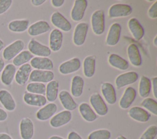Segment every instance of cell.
<instances>
[{
	"label": "cell",
	"mask_w": 157,
	"mask_h": 139,
	"mask_svg": "<svg viewBox=\"0 0 157 139\" xmlns=\"http://www.w3.org/2000/svg\"><path fill=\"white\" fill-rule=\"evenodd\" d=\"M25 43L22 40L18 39L15 40L4 48L2 51L3 59L6 61L13 59L17 54L23 51Z\"/></svg>",
	"instance_id": "6da1fadb"
},
{
	"label": "cell",
	"mask_w": 157,
	"mask_h": 139,
	"mask_svg": "<svg viewBox=\"0 0 157 139\" xmlns=\"http://www.w3.org/2000/svg\"><path fill=\"white\" fill-rule=\"evenodd\" d=\"M91 27L93 32L96 35L102 34L105 29V16L102 10L93 12L91 18Z\"/></svg>",
	"instance_id": "7a4b0ae2"
},
{
	"label": "cell",
	"mask_w": 157,
	"mask_h": 139,
	"mask_svg": "<svg viewBox=\"0 0 157 139\" xmlns=\"http://www.w3.org/2000/svg\"><path fill=\"white\" fill-rule=\"evenodd\" d=\"M90 102L96 113L99 116H105L108 113V107L102 97L99 93L93 94L90 98Z\"/></svg>",
	"instance_id": "3957f363"
},
{
	"label": "cell",
	"mask_w": 157,
	"mask_h": 139,
	"mask_svg": "<svg viewBox=\"0 0 157 139\" xmlns=\"http://www.w3.org/2000/svg\"><path fill=\"white\" fill-rule=\"evenodd\" d=\"M28 51L39 57H48L51 54V50L46 45H42L35 39H31L28 45Z\"/></svg>",
	"instance_id": "277c9868"
},
{
	"label": "cell",
	"mask_w": 157,
	"mask_h": 139,
	"mask_svg": "<svg viewBox=\"0 0 157 139\" xmlns=\"http://www.w3.org/2000/svg\"><path fill=\"white\" fill-rule=\"evenodd\" d=\"M132 7L125 4H115L112 5L109 10V17L112 18L124 17L131 14Z\"/></svg>",
	"instance_id": "5b68a950"
},
{
	"label": "cell",
	"mask_w": 157,
	"mask_h": 139,
	"mask_svg": "<svg viewBox=\"0 0 157 139\" xmlns=\"http://www.w3.org/2000/svg\"><path fill=\"white\" fill-rule=\"evenodd\" d=\"M54 78V73L51 70H34L31 71L29 79L31 82L49 83Z\"/></svg>",
	"instance_id": "8992f818"
},
{
	"label": "cell",
	"mask_w": 157,
	"mask_h": 139,
	"mask_svg": "<svg viewBox=\"0 0 157 139\" xmlns=\"http://www.w3.org/2000/svg\"><path fill=\"white\" fill-rule=\"evenodd\" d=\"M20 135L21 139H32L34 133V127L32 120L29 118L21 119L19 125Z\"/></svg>",
	"instance_id": "52a82bcc"
},
{
	"label": "cell",
	"mask_w": 157,
	"mask_h": 139,
	"mask_svg": "<svg viewBox=\"0 0 157 139\" xmlns=\"http://www.w3.org/2000/svg\"><path fill=\"white\" fill-rule=\"evenodd\" d=\"M88 30V25L87 23L82 22L77 24L73 35V42L75 45L81 46L85 43Z\"/></svg>",
	"instance_id": "ba28073f"
},
{
	"label": "cell",
	"mask_w": 157,
	"mask_h": 139,
	"mask_svg": "<svg viewBox=\"0 0 157 139\" xmlns=\"http://www.w3.org/2000/svg\"><path fill=\"white\" fill-rule=\"evenodd\" d=\"M71 118V112L68 110H64L54 115L50 121V124L52 127L58 128L69 123Z\"/></svg>",
	"instance_id": "9c48e42d"
},
{
	"label": "cell",
	"mask_w": 157,
	"mask_h": 139,
	"mask_svg": "<svg viewBox=\"0 0 157 139\" xmlns=\"http://www.w3.org/2000/svg\"><path fill=\"white\" fill-rule=\"evenodd\" d=\"M87 6L88 2L86 0H75L71 13L72 20L74 21H80L83 18Z\"/></svg>",
	"instance_id": "30bf717a"
},
{
	"label": "cell",
	"mask_w": 157,
	"mask_h": 139,
	"mask_svg": "<svg viewBox=\"0 0 157 139\" xmlns=\"http://www.w3.org/2000/svg\"><path fill=\"white\" fill-rule=\"evenodd\" d=\"M138 77V74L132 71L120 74L115 79L116 86L120 89L125 86L132 84L137 80Z\"/></svg>",
	"instance_id": "8fae6325"
},
{
	"label": "cell",
	"mask_w": 157,
	"mask_h": 139,
	"mask_svg": "<svg viewBox=\"0 0 157 139\" xmlns=\"http://www.w3.org/2000/svg\"><path fill=\"white\" fill-rule=\"evenodd\" d=\"M0 103L4 108L9 111H13L15 110L17 104L11 93L5 89H0Z\"/></svg>",
	"instance_id": "7c38bea8"
},
{
	"label": "cell",
	"mask_w": 157,
	"mask_h": 139,
	"mask_svg": "<svg viewBox=\"0 0 157 139\" xmlns=\"http://www.w3.org/2000/svg\"><path fill=\"white\" fill-rule=\"evenodd\" d=\"M51 21L55 26L64 32H68L72 28L71 23L59 12H55L52 15Z\"/></svg>",
	"instance_id": "4fadbf2b"
},
{
	"label": "cell",
	"mask_w": 157,
	"mask_h": 139,
	"mask_svg": "<svg viewBox=\"0 0 157 139\" xmlns=\"http://www.w3.org/2000/svg\"><path fill=\"white\" fill-rule=\"evenodd\" d=\"M80 66V59L77 58H74L61 64L59 67V71L63 75L72 73L78 70Z\"/></svg>",
	"instance_id": "5bb4252c"
},
{
	"label": "cell",
	"mask_w": 157,
	"mask_h": 139,
	"mask_svg": "<svg viewBox=\"0 0 157 139\" xmlns=\"http://www.w3.org/2000/svg\"><path fill=\"white\" fill-rule=\"evenodd\" d=\"M17 70L16 67L12 63L7 64L2 70L0 79L1 83L5 86H10L15 78Z\"/></svg>",
	"instance_id": "9a60e30c"
},
{
	"label": "cell",
	"mask_w": 157,
	"mask_h": 139,
	"mask_svg": "<svg viewBox=\"0 0 157 139\" xmlns=\"http://www.w3.org/2000/svg\"><path fill=\"white\" fill-rule=\"evenodd\" d=\"M32 71V67L28 63L21 66L16 72L15 80L16 83L21 86L24 85L28 80L30 73Z\"/></svg>",
	"instance_id": "2e32d148"
},
{
	"label": "cell",
	"mask_w": 157,
	"mask_h": 139,
	"mask_svg": "<svg viewBox=\"0 0 157 139\" xmlns=\"http://www.w3.org/2000/svg\"><path fill=\"white\" fill-rule=\"evenodd\" d=\"M23 101L27 105L34 107H42L47 103L46 97L40 94H36L26 92L24 94Z\"/></svg>",
	"instance_id": "e0dca14e"
},
{
	"label": "cell",
	"mask_w": 157,
	"mask_h": 139,
	"mask_svg": "<svg viewBox=\"0 0 157 139\" xmlns=\"http://www.w3.org/2000/svg\"><path fill=\"white\" fill-rule=\"evenodd\" d=\"M57 105L55 103H49L45 105L36 113V118L40 121H46L53 117L57 111Z\"/></svg>",
	"instance_id": "ac0fdd59"
},
{
	"label": "cell",
	"mask_w": 157,
	"mask_h": 139,
	"mask_svg": "<svg viewBox=\"0 0 157 139\" xmlns=\"http://www.w3.org/2000/svg\"><path fill=\"white\" fill-rule=\"evenodd\" d=\"M30 65L36 70H50L53 68L52 61L45 57H34L30 61Z\"/></svg>",
	"instance_id": "d6986e66"
},
{
	"label": "cell",
	"mask_w": 157,
	"mask_h": 139,
	"mask_svg": "<svg viewBox=\"0 0 157 139\" xmlns=\"http://www.w3.org/2000/svg\"><path fill=\"white\" fill-rule=\"evenodd\" d=\"M121 31V27L119 23H115L111 25L106 38L107 45L114 46L118 43L120 37Z\"/></svg>",
	"instance_id": "ffe728a7"
},
{
	"label": "cell",
	"mask_w": 157,
	"mask_h": 139,
	"mask_svg": "<svg viewBox=\"0 0 157 139\" xmlns=\"http://www.w3.org/2000/svg\"><path fill=\"white\" fill-rule=\"evenodd\" d=\"M136 97V91L132 87H128L121 97L119 105L122 109H128L134 102Z\"/></svg>",
	"instance_id": "44dd1931"
},
{
	"label": "cell",
	"mask_w": 157,
	"mask_h": 139,
	"mask_svg": "<svg viewBox=\"0 0 157 139\" xmlns=\"http://www.w3.org/2000/svg\"><path fill=\"white\" fill-rule=\"evenodd\" d=\"M128 115L134 120L140 122H147L150 118V114L140 107L131 108L128 111Z\"/></svg>",
	"instance_id": "7402d4cb"
},
{
	"label": "cell",
	"mask_w": 157,
	"mask_h": 139,
	"mask_svg": "<svg viewBox=\"0 0 157 139\" xmlns=\"http://www.w3.org/2000/svg\"><path fill=\"white\" fill-rule=\"evenodd\" d=\"M50 30L49 24L45 21H38L32 24L28 29V32L31 36H36L45 33Z\"/></svg>",
	"instance_id": "603a6c76"
},
{
	"label": "cell",
	"mask_w": 157,
	"mask_h": 139,
	"mask_svg": "<svg viewBox=\"0 0 157 139\" xmlns=\"http://www.w3.org/2000/svg\"><path fill=\"white\" fill-rule=\"evenodd\" d=\"M101 92L102 94L110 105H113L117 101V96L115 89L113 86L110 83H104L101 85Z\"/></svg>",
	"instance_id": "cb8c5ba5"
},
{
	"label": "cell",
	"mask_w": 157,
	"mask_h": 139,
	"mask_svg": "<svg viewBox=\"0 0 157 139\" xmlns=\"http://www.w3.org/2000/svg\"><path fill=\"white\" fill-rule=\"evenodd\" d=\"M128 28L136 40H140L144 35V29L139 21L135 18H131L128 23Z\"/></svg>",
	"instance_id": "d4e9b609"
},
{
	"label": "cell",
	"mask_w": 157,
	"mask_h": 139,
	"mask_svg": "<svg viewBox=\"0 0 157 139\" xmlns=\"http://www.w3.org/2000/svg\"><path fill=\"white\" fill-rule=\"evenodd\" d=\"M59 99L63 107L69 111L74 110L78 106L69 92L66 90H63L59 92Z\"/></svg>",
	"instance_id": "484cf974"
},
{
	"label": "cell",
	"mask_w": 157,
	"mask_h": 139,
	"mask_svg": "<svg viewBox=\"0 0 157 139\" xmlns=\"http://www.w3.org/2000/svg\"><path fill=\"white\" fill-rule=\"evenodd\" d=\"M63 42V34L58 29L52 30L50 34V49L53 51H58L60 50Z\"/></svg>",
	"instance_id": "4316f807"
},
{
	"label": "cell",
	"mask_w": 157,
	"mask_h": 139,
	"mask_svg": "<svg viewBox=\"0 0 157 139\" xmlns=\"http://www.w3.org/2000/svg\"><path fill=\"white\" fill-rule=\"evenodd\" d=\"M129 60L134 66L138 67L142 64V58L137 46L134 43L130 44L127 50Z\"/></svg>",
	"instance_id": "83f0119b"
},
{
	"label": "cell",
	"mask_w": 157,
	"mask_h": 139,
	"mask_svg": "<svg viewBox=\"0 0 157 139\" xmlns=\"http://www.w3.org/2000/svg\"><path fill=\"white\" fill-rule=\"evenodd\" d=\"M78 109L82 117L88 122H93L98 118L97 114L87 103H82L79 105Z\"/></svg>",
	"instance_id": "f1b7e54d"
},
{
	"label": "cell",
	"mask_w": 157,
	"mask_h": 139,
	"mask_svg": "<svg viewBox=\"0 0 157 139\" xmlns=\"http://www.w3.org/2000/svg\"><path fill=\"white\" fill-rule=\"evenodd\" d=\"M29 24V21L28 20H15L9 22L8 29L12 32L21 33L28 29Z\"/></svg>",
	"instance_id": "f546056e"
},
{
	"label": "cell",
	"mask_w": 157,
	"mask_h": 139,
	"mask_svg": "<svg viewBox=\"0 0 157 139\" xmlns=\"http://www.w3.org/2000/svg\"><path fill=\"white\" fill-rule=\"evenodd\" d=\"M108 61L110 66L121 70H125L129 67L128 62L117 54H111Z\"/></svg>",
	"instance_id": "4dcf8cb0"
},
{
	"label": "cell",
	"mask_w": 157,
	"mask_h": 139,
	"mask_svg": "<svg viewBox=\"0 0 157 139\" xmlns=\"http://www.w3.org/2000/svg\"><path fill=\"white\" fill-rule=\"evenodd\" d=\"M84 86L83 79L78 75H75L73 77L71 82V91L74 97H78L81 96L83 93Z\"/></svg>",
	"instance_id": "1f68e13d"
},
{
	"label": "cell",
	"mask_w": 157,
	"mask_h": 139,
	"mask_svg": "<svg viewBox=\"0 0 157 139\" xmlns=\"http://www.w3.org/2000/svg\"><path fill=\"white\" fill-rule=\"evenodd\" d=\"M96 58L94 56H86L83 61V73L87 78L92 77L95 72Z\"/></svg>",
	"instance_id": "d6a6232c"
},
{
	"label": "cell",
	"mask_w": 157,
	"mask_h": 139,
	"mask_svg": "<svg viewBox=\"0 0 157 139\" xmlns=\"http://www.w3.org/2000/svg\"><path fill=\"white\" fill-rule=\"evenodd\" d=\"M59 83L56 80H52L50 81L46 86V99L49 102H54L58 94Z\"/></svg>",
	"instance_id": "836d02e7"
},
{
	"label": "cell",
	"mask_w": 157,
	"mask_h": 139,
	"mask_svg": "<svg viewBox=\"0 0 157 139\" xmlns=\"http://www.w3.org/2000/svg\"><path fill=\"white\" fill-rule=\"evenodd\" d=\"M151 82L150 80L145 77H141L139 85V96L144 98H147L151 91Z\"/></svg>",
	"instance_id": "e575fe53"
},
{
	"label": "cell",
	"mask_w": 157,
	"mask_h": 139,
	"mask_svg": "<svg viewBox=\"0 0 157 139\" xmlns=\"http://www.w3.org/2000/svg\"><path fill=\"white\" fill-rule=\"evenodd\" d=\"M33 58V54H32L28 50H23L13 59L12 62L15 67L21 66L31 61Z\"/></svg>",
	"instance_id": "d590c367"
},
{
	"label": "cell",
	"mask_w": 157,
	"mask_h": 139,
	"mask_svg": "<svg viewBox=\"0 0 157 139\" xmlns=\"http://www.w3.org/2000/svg\"><path fill=\"white\" fill-rule=\"evenodd\" d=\"M26 90L30 93L43 95L45 93L46 86L42 83L31 82L27 85Z\"/></svg>",
	"instance_id": "8d00e7d4"
},
{
	"label": "cell",
	"mask_w": 157,
	"mask_h": 139,
	"mask_svg": "<svg viewBox=\"0 0 157 139\" xmlns=\"http://www.w3.org/2000/svg\"><path fill=\"white\" fill-rule=\"evenodd\" d=\"M111 137L110 132L107 129H99L91 132L88 139H110Z\"/></svg>",
	"instance_id": "74e56055"
},
{
	"label": "cell",
	"mask_w": 157,
	"mask_h": 139,
	"mask_svg": "<svg viewBox=\"0 0 157 139\" xmlns=\"http://www.w3.org/2000/svg\"><path fill=\"white\" fill-rule=\"evenodd\" d=\"M141 105L154 115H157V102L155 99L147 97L142 102Z\"/></svg>",
	"instance_id": "f35d334b"
},
{
	"label": "cell",
	"mask_w": 157,
	"mask_h": 139,
	"mask_svg": "<svg viewBox=\"0 0 157 139\" xmlns=\"http://www.w3.org/2000/svg\"><path fill=\"white\" fill-rule=\"evenodd\" d=\"M157 134V127L155 125L149 126L142 133L139 139H155Z\"/></svg>",
	"instance_id": "ab89813d"
},
{
	"label": "cell",
	"mask_w": 157,
	"mask_h": 139,
	"mask_svg": "<svg viewBox=\"0 0 157 139\" xmlns=\"http://www.w3.org/2000/svg\"><path fill=\"white\" fill-rule=\"evenodd\" d=\"M12 0H0V15L7 12L12 6Z\"/></svg>",
	"instance_id": "60d3db41"
},
{
	"label": "cell",
	"mask_w": 157,
	"mask_h": 139,
	"mask_svg": "<svg viewBox=\"0 0 157 139\" xmlns=\"http://www.w3.org/2000/svg\"><path fill=\"white\" fill-rule=\"evenodd\" d=\"M148 16L151 18H156L157 17V1H156L150 7L148 11Z\"/></svg>",
	"instance_id": "b9f144b4"
},
{
	"label": "cell",
	"mask_w": 157,
	"mask_h": 139,
	"mask_svg": "<svg viewBox=\"0 0 157 139\" xmlns=\"http://www.w3.org/2000/svg\"><path fill=\"white\" fill-rule=\"evenodd\" d=\"M152 87H153V92L154 97L157 98V77H154L152 78Z\"/></svg>",
	"instance_id": "7bdbcfd3"
},
{
	"label": "cell",
	"mask_w": 157,
	"mask_h": 139,
	"mask_svg": "<svg viewBox=\"0 0 157 139\" xmlns=\"http://www.w3.org/2000/svg\"><path fill=\"white\" fill-rule=\"evenodd\" d=\"M8 118V114L7 111L0 107V122L5 121Z\"/></svg>",
	"instance_id": "ee69618b"
},
{
	"label": "cell",
	"mask_w": 157,
	"mask_h": 139,
	"mask_svg": "<svg viewBox=\"0 0 157 139\" xmlns=\"http://www.w3.org/2000/svg\"><path fill=\"white\" fill-rule=\"evenodd\" d=\"M67 139H83V138L77 132L74 131H72L68 134Z\"/></svg>",
	"instance_id": "f6af8a7d"
},
{
	"label": "cell",
	"mask_w": 157,
	"mask_h": 139,
	"mask_svg": "<svg viewBox=\"0 0 157 139\" xmlns=\"http://www.w3.org/2000/svg\"><path fill=\"white\" fill-rule=\"evenodd\" d=\"M64 3V0H52V4L53 6L55 7H59L63 5Z\"/></svg>",
	"instance_id": "bcb514c9"
},
{
	"label": "cell",
	"mask_w": 157,
	"mask_h": 139,
	"mask_svg": "<svg viewBox=\"0 0 157 139\" xmlns=\"http://www.w3.org/2000/svg\"><path fill=\"white\" fill-rule=\"evenodd\" d=\"M0 139H13V138L9 134L5 132H1L0 133Z\"/></svg>",
	"instance_id": "7dc6e473"
},
{
	"label": "cell",
	"mask_w": 157,
	"mask_h": 139,
	"mask_svg": "<svg viewBox=\"0 0 157 139\" xmlns=\"http://www.w3.org/2000/svg\"><path fill=\"white\" fill-rule=\"evenodd\" d=\"M46 1L45 0H32L31 2L34 6H38L40 5H42V4H44Z\"/></svg>",
	"instance_id": "c3c4849f"
},
{
	"label": "cell",
	"mask_w": 157,
	"mask_h": 139,
	"mask_svg": "<svg viewBox=\"0 0 157 139\" xmlns=\"http://www.w3.org/2000/svg\"><path fill=\"white\" fill-rule=\"evenodd\" d=\"M5 67V62L2 58L0 56V73L2 72V70Z\"/></svg>",
	"instance_id": "681fc988"
},
{
	"label": "cell",
	"mask_w": 157,
	"mask_h": 139,
	"mask_svg": "<svg viewBox=\"0 0 157 139\" xmlns=\"http://www.w3.org/2000/svg\"><path fill=\"white\" fill-rule=\"evenodd\" d=\"M4 48V42L2 39H0V51Z\"/></svg>",
	"instance_id": "f907efd6"
},
{
	"label": "cell",
	"mask_w": 157,
	"mask_h": 139,
	"mask_svg": "<svg viewBox=\"0 0 157 139\" xmlns=\"http://www.w3.org/2000/svg\"><path fill=\"white\" fill-rule=\"evenodd\" d=\"M49 139H64V138L61 137H59V136H57V135H53V136H52L49 138Z\"/></svg>",
	"instance_id": "816d5d0a"
},
{
	"label": "cell",
	"mask_w": 157,
	"mask_h": 139,
	"mask_svg": "<svg viewBox=\"0 0 157 139\" xmlns=\"http://www.w3.org/2000/svg\"><path fill=\"white\" fill-rule=\"evenodd\" d=\"M153 43L155 47H157V36H155L154 40H153Z\"/></svg>",
	"instance_id": "f5cc1de1"
},
{
	"label": "cell",
	"mask_w": 157,
	"mask_h": 139,
	"mask_svg": "<svg viewBox=\"0 0 157 139\" xmlns=\"http://www.w3.org/2000/svg\"><path fill=\"white\" fill-rule=\"evenodd\" d=\"M116 139H127L124 136H123V135H120L118 136Z\"/></svg>",
	"instance_id": "db71d44e"
}]
</instances>
